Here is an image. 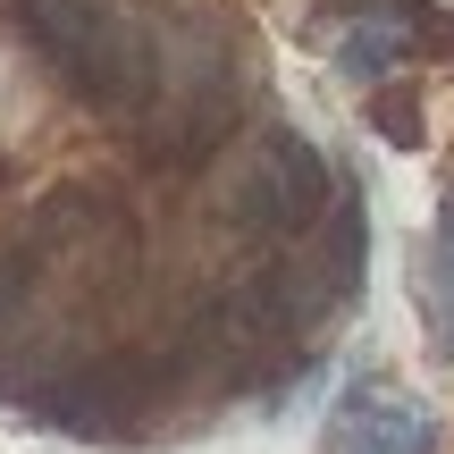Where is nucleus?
<instances>
[{"label":"nucleus","mask_w":454,"mask_h":454,"mask_svg":"<svg viewBox=\"0 0 454 454\" xmlns=\"http://www.w3.org/2000/svg\"><path fill=\"white\" fill-rule=\"evenodd\" d=\"M320 454H438V421H429V404L362 379V387H345V404L328 412Z\"/></svg>","instance_id":"obj_3"},{"label":"nucleus","mask_w":454,"mask_h":454,"mask_svg":"<svg viewBox=\"0 0 454 454\" xmlns=\"http://www.w3.org/2000/svg\"><path fill=\"white\" fill-rule=\"evenodd\" d=\"M412 294H421L429 354H454V202H446V236H429L412 261Z\"/></svg>","instance_id":"obj_5"},{"label":"nucleus","mask_w":454,"mask_h":454,"mask_svg":"<svg viewBox=\"0 0 454 454\" xmlns=\"http://www.w3.org/2000/svg\"><path fill=\"white\" fill-rule=\"evenodd\" d=\"M337 185V168H328L320 144H303L294 127L270 135V152L253 160V185H244V219L278 227V236H294V227L320 219V194Z\"/></svg>","instance_id":"obj_2"},{"label":"nucleus","mask_w":454,"mask_h":454,"mask_svg":"<svg viewBox=\"0 0 454 454\" xmlns=\"http://www.w3.org/2000/svg\"><path fill=\"white\" fill-rule=\"evenodd\" d=\"M34 43L93 101H152V34L118 0H17Z\"/></svg>","instance_id":"obj_1"},{"label":"nucleus","mask_w":454,"mask_h":454,"mask_svg":"<svg viewBox=\"0 0 454 454\" xmlns=\"http://www.w3.org/2000/svg\"><path fill=\"white\" fill-rule=\"evenodd\" d=\"M371 127L395 135V144H421V110H412L404 93H379V101H371Z\"/></svg>","instance_id":"obj_6"},{"label":"nucleus","mask_w":454,"mask_h":454,"mask_svg":"<svg viewBox=\"0 0 454 454\" xmlns=\"http://www.w3.org/2000/svg\"><path fill=\"white\" fill-rule=\"evenodd\" d=\"M345 17H362V26H345L337 59H345V76H371V84L429 43V17L412 0H345Z\"/></svg>","instance_id":"obj_4"}]
</instances>
